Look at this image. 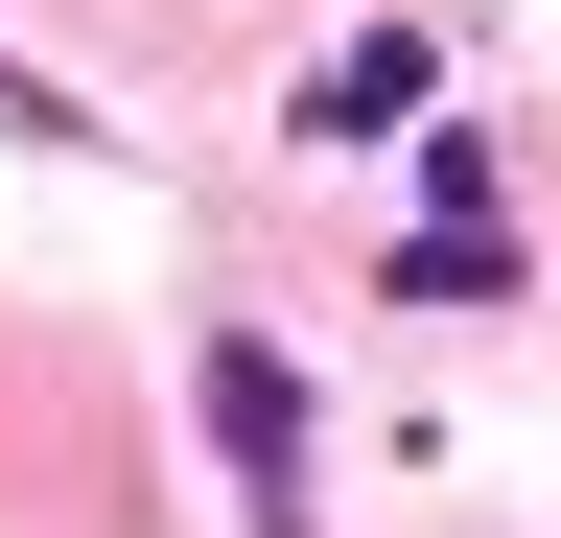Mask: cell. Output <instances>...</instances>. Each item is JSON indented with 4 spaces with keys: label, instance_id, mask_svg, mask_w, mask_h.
<instances>
[{
    "label": "cell",
    "instance_id": "1",
    "mask_svg": "<svg viewBox=\"0 0 561 538\" xmlns=\"http://www.w3.org/2000/svg\"><path fill=\"white\" fill-rule=\"evenodd\" d=\"M210 422H234V468H257V538H328V515H305V398H280V352L210 328Z\"/></svg>",
    "mask_w": 561,
    "mask_h": 538
},
{
    "label": "cell",
    "instance_id": "2",
    "mask_svg": "<svg viewBox=\"0 0 561 538\" xmlns=\"http://www.w3.org/2000/svg\"><path fill=\"white\" fill-rule=\"evenodd\" d=\"M421 94H445L421 47H328V94H305V141H445Z\"/></svg>",
    "mask_w": 561,
    "mask_h": 538
}]
</instances>
